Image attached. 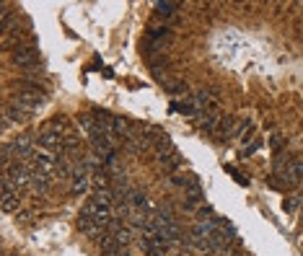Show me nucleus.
I'll return each instance as SVG.
<instances>
[{
	"instance_id": "obj_1",
	"label": "nucleus",
	"mask_w": 303,
	"mask_h": 256,
	"mask_svg": "<svg viewBox=\"0 0 303 256\" xmlns=\"http://www.w3.org/2000/svg\"><path fill=\"white\" fill-rule=\"evenodd\" d=\"M275 176L285 186H295L303 182V160L300 158H277L275 160Z\"/></svg>"
},
{
	"instance_id": "obj_2",
	"label": "nucleus",
	"mask_w": 303,
	"mask_h": 256,
	"mask_svg": "<svg viewBox=\"0 0 303 256\" xmlns=\"http://www.w3.org/2000/svg\"><path fill=\"white\" fill-rule=\"evenodd\" d=\"M91 186V171L86 160L73 163V178H70V194L73 197H86V192Z\"/></svg>"
},
{
	"instance_id": "obj_3",
	"label": "nucleus",
	"mask_w": 303,
	"mask_h": 256,
	"mask_svg": "<svg viewBox=\"0 0 303 256\" xmlns=\"http://www.w3.org/2000/svg\"><path fill=\"white\" fill-rule=\"evenodd\" d=\"M11 60L19 68H34L39 60V47H34V44H16L11 52Z\"/></svg>"
},
{
	"instance_id": "obj_4",
	"label": "nucleus",
	"mask_w": 303,
	"mask_h": 256,
	"mask_svg": "<svg viewBox=\"0 0 303 256\" xmlns=\"http://www.w3.org/2000/svg\"><path fill=\"white\" fill-rule=\"evenodd\" d=\"M78 230H81L86 238H94V240H101V238H104V233H107V230H104L94 218H88L86 212H81V215H78Z\"/></svg>"
},
{
	"instance_id": "obj_5",
	"label": "nucleus",
	"mask_w": 303,
	"mask_h": 256,
	"mask_svg": "<svg viewBox=\"0 0 303 256\" xmlns=\"http://www.w3.org/2000/svg\"><path fill=\"white\" fill-rule=\"evenodd\" d=\"M32 114H34V112L24 109L21 104H16V101H8L6 109H3V116L8 119L11 124H24V122H29V119H32Z\"/></svg>"
},
{
	"instance_id": "obj_6",
	"label": "nucleus",
	"mask_w": 303,
	"mask_h": 256,
	"mask_svg": "<svg viewBox=\"0 0 303 256\" xmlns=\"http://www.w3.org/2000/svg\"><path fill=\"white\" fill-rule=\"evenodd\" d=\"M194 122H197V127L205 130V132H215L220 119H218V114H215V112H200V114L194 116Z\"/></svg>"
},
{
	"instance_id": "obj_7",
	"label": "nucleus",
	"mask_w": 303,
	"mask_h": 256,
	"mask_svg": "<svg viewBox=\"0 0 303 256\" xmlns=\"http://www.w3.org/2000/svg\"><path fill=\"white\" fill-rule=\"evenodd\" d=\"M161 238L166 240V244H181V228H179V222H169V225H163L161 228Z\"/></svg>"
},
{
	"instance_id": "obj_8",
	"label": "nucleus",
	"mask_w": 303,
	"mask_h": 256,
	"mask_svg": "<svg viewBox=\"0 0 303 256\" xmlns=\"http://www.w3.org/2000/svg\"><path fill=\"white\" fill-rule=\"evenodd\" d=\"M153 10H156L158 18H171L174 13L179 10V3H171V0H158V3L153 6Z\"/></svg>"
},
{
	"instance_id": "obj_9",
	"label": "nucleus",
	"mask_w": 303,
	"mask_h": 256,
	"mask_svg": "<svg viewBox=\"0 0 303 256\" xmlns=\"http://www.w3.org/2000/svg\"><path fill=\"white\" fill-rule=\"evenodd\" d=\"M21 210V194H3V212H16Z\"/></svg>"
},
{
	"instance_id": "obj_10",
	"label": "nucleus",
	"mask_w": 303,
	"mask_h": 256,
	"mask_svg": "<svg viewBox=\"0 0 303 256\" xmlns=\"http://www.w3.org/2000/svg\"><path fill=\"white\" fill-rule=\"evenodd\" d=\"M205 202V192L197 189V192H184V210H194L197 204Z\"/></svg>"
},
{
	"instance_id": "obj_11",
	"label": "nucleus",
	"mask_w": 303,
	"mask_h": 256,
	"mask_svg": "<svg viewBox=\"0 0 303 256\" xmlns=\"http://www.w3.org/2000/svg\"><path fill=\"white\" fill-rule=\"evenodd\" d=\"M233 130H236L233 116H223L220 122H218V130L215 132H220V138H233Z\"/></svg>"
},
{
	"instance_id": "obj_12",
	"label": "nucleus",
	"mask_w": 303,
	"mask_h": 256,
	"mask_svg": "<svg viewBox=\"0 0 303 256\" xmlns=\"http://www.w3.org/2000/svg\"><path fill=\"white\" fill-rule=\"evenodd\" d=\"M169 34H171L169 26H150L148 28V39L150 42H163V39H169Z\"/></svg>"
},
{
	"instance_id": "obj_13",
	"label": "nucleus",
	"mask_w": 303,
	"mask_h": 256,
	"mask_svg": "<svg viewBox=\"0 0 303 256\" xmlns=\"http://www.w3.org/2000/svg\"><path fill=\"white\" fill-rule=\"evenodd\" d=\"M78 124H81V130H83L86 134H91V132L99 127V122H96L94 114H78Z\"/></svg>"
},
{
	"instance_id": "obj_14",
	"label": "nucleus",
	"mask_w": 303,
	"mask_h": 256,
	"mask_svg": "<svg viewBox=\"0 0 303 256\" xmlns=\"http://www.w3.org/2000/svg\"><path fill=\"white\" fill-rule=\"evenodd\" d=\"M114 240L119 244V248H127L130 246V228H117L114 230Z\"/></svg>"
},
{
	"instance_id": "obj_15",
	"label": "nucleus",
	"mask_w": 303,
	"mask_h": 256,
	"mask_svg": "<svg viewBox=\"0 0 303 256\" xmlns=\"http://www.w3.org/2000/svg\"><path fill=\"white\" fill-rule=\"evenodd\" d=\"M197 189H202L197 174H187V176H184V192H197Z\"/></svg>"
},
{
	"instance_id": "obj_16",
	"label": "nucleus",
	"mask_w": 303,
	"mask_h": 256,
	"mask_svg": "<svg viewBox=\"0 0 303 256\" xmlns=\"http://www.w3.org/2000/svg\"><path fill=\"white\" fill-rule=\"evenodd\" d=\"M295 207H298V200H295V197H290V200L282 202V210H285V212H295Z\"/></svg>"
},
{
	"instance_id": "obj_17",
	"label": "nucleus",
	"mask_w": 303,
	"mask_h": 256,
	"mask_svg": "<svg viewBox=\"0 0 303 256\" xmlns=\"http://www.w3.org/2000/svg\"><path fill=\"white\" fill-rule=\"evenodd\" d=\"M145 256H166V246H150Z\"/></svg>"
},
{
	"instance_id": "obj_18",
	"label": "nucleus",
	"mask_w": 303,
	"mask_h": 256,
	"mask_svg": "<svg viewBox=\"0 0 303 256\" xmlns=\"http://www.w3.org/2000/svg\"><path fill=\"white\" fill-rule=\"evenodd\" d=\"M259 145H262V140H254L249 148H244V153H241V158H246V156H251L254 150H259Z\"/></svg>"
},
{
	"instance_id": "obj_19",
	"label": "nucleus",
	"mask_w": 303,
	"mask_h": 256,
	"mask_svg": "<svg viewBox=\"0 0 303 256\" xmlns=\"http://www.w3.org/2000/svg\"><path fill=\"white\" fill-rule=\"evenodd\" d=\"M169 91L171 94H187V86L184 83H169Z\"/></svg>"
},
{
	"instance_id": "obj_20",
	"label": "nucleus",
	"mask_w": 303,
	"mask_h": 256,
	"mask_svg": "<svg viewBox=\"0 0 303 256\" xmlns=\"http://www.w3.org/2000/svg\"><path fill=\"white\" fill-rule=\"evenodd\" d=\"M16 220H19V222H24V225H26V222H32V212H19V215H16Z\"/></svg>"
},
{
	"instance_id": "obj_21",
	"label": "nucleus",
	"mask_w": 303,
	"mask_h": 256,
	"mask_svg": "<svg viewBox=\"0 0 303 256\" xmlns=\"http://www.w3.org/2000/svg\"><path fill=\"white\" fill-rule=\"evenodd\" d=\"M272 148H275V150L282 148V138H280V134H275V138H272Z\"/></svg>"
},
{
	"instance_id": "obj_22",
	"label": "nucleus",
	"mask_w": 303,
	"mask_h": 256,
	"mask_svg": "<svg viewBox=\"0 0 303 256\" xmlns=\"http://www.w3.org/2000/svg\"><path fill=\"white\" fill-rule=\"evenodd\" d=\"M223 256H238V254H236L233 248H228V251H223Z\"/></svg>"
},
{
	"instance_id": "obj_23",
	"label": "nucleus",
	"mask_w": 303,
	"mask_h": 256,
	"mask_svg": "<svg viewBox=\"0 0 303 256\" xmlns=\"http://www.w3.org/2000/svg\"><path fill=\"white\" fill-rule=\"evenodd\" d=\"M174 256H189L187 251H179V254H174Z\"/></svg>"
},
{
	"instance_id": "obj_24",
	"label": "nucleus",
	"mask_w": 303,
	"mask_h": 256,
	"mask_svg": "<svg viewBox=\"0 0 303 256\" xmlns=\"http://www.w3.org/2000/svg\"><path fill=\"white\" fill-rule=\"evenodd\" d=\"M202 256H215V254H213V251H205V254H202Z\"/></svg>"
},
{
	"instance_id": "obj_25",
	"label": "nucleus",
	"mask_w": 303,
	"mask_h": 256,
	"mask_svg": "<svg viewBox=\"0 0 303 256\" xmlns=\"http://www.w3.org/2000/svg\"><path fill=\"white\" fill-rule=\"evenodd\" d=\"M300 215H303V212H300Z\"/></svg>"
}]
</instances>
